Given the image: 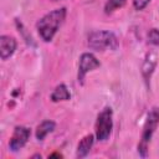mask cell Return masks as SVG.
<instances>
[{"label": "cell", "instance_id": "6da1fadb", "mask_svg": "<svg viewBox=\"0 0 159 159\" xmlns=\"http://www.w3.org/2000/svg\"><path fill=\"white\" fill-rule=\"evenodd\" d=\"M66 14H67L66 7H58L47 12L36 22V30L42 41L45 42L52 41L56 32L63 24L66 19Z\"/></svg>", "mask_w": 159, "mask_h": 159}, {"label": "cell", "instance_id": "52a82bcc", "mask_svg": "<svg viewBox=\"0 0 159 159\" xmlns=\"http://www.w3.org/2000/svg\"><path fill=\"white\" fill-rule=\"evenodd\" d=\"M157 63H158V56L155 52L150 51L145 55L144 57V61H143V65H142V76L147 83V86H149V82H150V77L157 67Z\"/></svg>", "mask_w": 159, "mask_h": 159}, {"label": "cell", "instance_id": "ba28073f", "mask_svg": "<svg viewBox=\"0 0 159 159\" xmlns=\"http://www.w3.org/2000/svg\"><path fill=\"white\" fill-rule=\"evenodd\" d=\"M17 42L12 36L9 35H1L0 36V57L2 61H6L10 58L15 50H16Z\"/></svg>", "mask_w": 159, "mask_h": 159}, {"label": "cell", "instance_id": "9c48e42d", "mask_svg": "<svg viewBox=\"0 0 159 159\" xmlns=\"http://www.w3.org/2000/svg\"><path fill=\"white\" fill-rule=\"evenodd\" d=\"M94 143V135L93 134H87L84 135L80 143L77 144V149H76V157L77 158H84L88 155V153L92 149V145Z\"/></svg>", "mask_w": 159, "mask_h": 159}, {"label": "cell", "instance_id": "9a60e30c", "mask_svg": "<svg viewBox=\"0 0 159 159\" xmlns=\"http://www.w3.org/2000/svg\"><path fill=\"white\" fill-rule=\"evenodd\" d=\"M150 1H152V0H132L134 9L138 10V11L143 10L144 7H147V5H148Z\"/></svg>", "mask_w": 159, "mask_h": 159}, {"label": "cell", "instance_id": "2e32d148", "mask_svg": "<svg viewBox=\"0 0 159 159\" xmlns=\"http://www.w3.org/2000/svg\"><path fill=\"white\" fill-rule=\"evenodd\" d=\"M53 157H62V155H61V154H58V153H53V154L48 155V158H53Z\"/></svg>", "mask_w": 159, "mask_h": 159}, {"label": "cell", "instance_id": "ac0fdd59", "mask_svg": "<svg viewBox=\"0 0 159 159\" xmlns=\"http://www.w3.org/2000/svg\"><path fill=\"white\" fill-rule=\"evenodd\" d=\"M52 1H57V0H52Z\"/></svg>", "mask_w": 159, "mask_h": 159}, {"label": "cell", "instance_id": "3957f363", "mask_svg": "<svg viewBox=\"0 0 159 159\" xmlns=\"http://www.w3.org/2000/svg\"><path fill=\"white\" fill-rule=\"evenodd\" d=\"M87 45L91 50L94 51H106V50H117L119 41L118 37L107 30L93 31L87 37Z\"/></svg>", "mask_w": 159, "mask_h": 159}, {"label": "cell", "instance_id": "e0dca14e", "mask_svg": "<svg viewBox=\"0 0 159 159\" xmlns=\"http://www.w3.org/2000/svg\"><path fill=\"white\" fill-rule=\"evenodd\" d=\"M32 158H41V155L40 154H35V155H32Z\"/></svg>", "mask_w": 159, "mask_h": 159}, {"label": "cell", "instance_id": "8fae6325", "mask_svg": "<svg viewBox=\"0 0 159 159\" xmlns=\"http://www.w3.org/2000/svg\"><path fill=\"white\" fill-rule=\"evenodd\" d=\"M55 127H56V123H55L53 120L47 119V120L41 122V123L37 125L36 132H35L36 139H37V140H43V139L46 138L47 134H50L51 132H53Z\"/></svg>", "mask_w": 159, "mask_h": 159}, {"label": "cell", "instance_id": "30bf717a", "mask_svg": "<svg viewBox=\"0 0 159 159\" xmlns=\"http://www.w3.org/2000/svg\"><path fill=\"white\" fill-rule=\"evenodd\" d=\"M71 98V93L67 88L66 84L61 83L58 86L55 87V89L52 91V93L50 94V99L52 102H62V101H68Z\"/></svg>", "mask_w": 159, "mask_h": 159}, {"label": "cell", "instance_id": "4fadbf2b", "mask_svg": "<svg viewBox=\"0 0 159 159\" xmlns=\"http://www.w3.org/2000/svg\"><path fill=\"white\" fill-rule=\"evenodd\" d=\"M15 24H16V27H17V31H19V34L22 36V39L25 40V42H26L27 45H35L32 36H31V35H30V34L26 31V29H25L24 24H22V22H21L19 19H16Z\"/></svg>", "mask_w": 159, "mask_h": 159}, {"label": "cell", "instance_id": "8992f818", "mask_svg": "<svg viewBox=\"0 0 159 159\" xmlns=\"http://www.w3.org/2000/svg\"><path fill=\"white\" fill-rule=\"evenodd\" d=\"M30 135H31V130L30 128L25 127V125H16L14 132H12V135L9 140V149L11 152H19L20 149H22L27 140L30 139Z\"/></svg>", "mask_w": 159, "mask_h": 159}, {"label": "cell", "instance_id": "5bb4252c", "mask_svg": "<svg viewBox=\"0 0 159 159\" xmlns=\"http://www.w3.org/2000/svg\"><path fill=\"white\" fill-rule=\"evenodd\" d=\"M147 40H148V43L153 46H159V30L155 27L150 29L147 35Z\"/></svg>", "mask_w": 159, "mask_h": 159}, {"label": "cell", "instance_id": "7a4b0ae2", "mask_svg": "<svg viewBox=\"0 0 159 159\" xmlns=\"http://www.w3.org/2000/svg\"><path fill=\"white\" fill-rule=\"evenodd\" d=\"M158 125H159V107H153L147 114V118L143 125L142 138L138 144V153L140 157L145 158L148 155V145Z\"/></svg>", "mask_w": 159, "mask_h": 159}, {"label": "cell", "instance_id": "5b68a950", "mask_svg": "<svg viewBox=\"0 0 159 159\" xmlns=\"http://www.w3.org/2000/svg\"><path fill=\"white\" fill-rule=\"evenodd\" d=\"M99 66H101V62L97 60V57L93 53H91V52L82 53L80 57V62H78V73H77L78 82L82 84L86 75L88 72L98 68Z\"/></svg>", "mask_w": 159, "mask_h": 159}, {"label": "cell", "instance_id": "7c38bea8", "mask_svg": "<svg viewBox=\"0 0 159 159\" xmlns=\"http://www.w3.org/2000/svg\"><path fill=\"white\" fill-rule=\"evenodd\" d=\"M125 1L127 0H107L106 4H104V12L107 15L114 12L116 10L123 7L125 5Z\"/></svg>", "mask_w": 159, "mask_h": 159}, {"label": "cell", "instance_id": "277c9868", "mask_svg": "<svg viewBox=\"0 0 159 159\" xmlns=\"http://www.w3.org/2000/svg\"><path fill=\"white\" fill-rule=\"evenodd\" d=\"M113 129V111L111 107H104L97 116L96 120V139L104 142L109 138Z\"/></svg>", "mask_w": 159, "mask_h": 159}]
</instances>
